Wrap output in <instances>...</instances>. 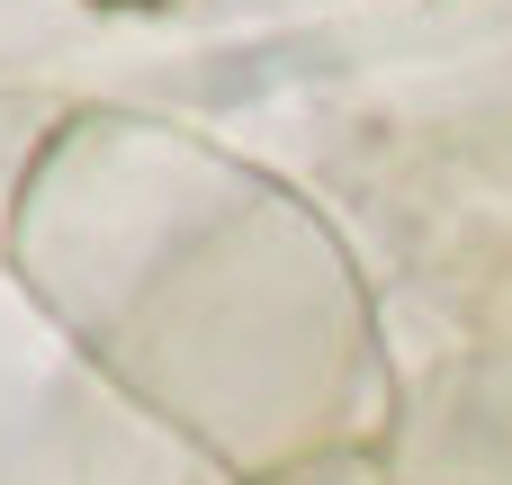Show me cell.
Listing matches in <instances>:
<instances>
[{"label":"cell","instance_id":"cell-1","mask_svg":"<svg viewBox=\"0 0 512 485\" xmlns=\"http://www.w3.org/2000/svg\"><path fill=\"white\" fill-rule=\"evenodd\" d=\"M99 9H153V0H99Z\"/></svg>","mask_w":512,"mask_h":485}]
</instances>
